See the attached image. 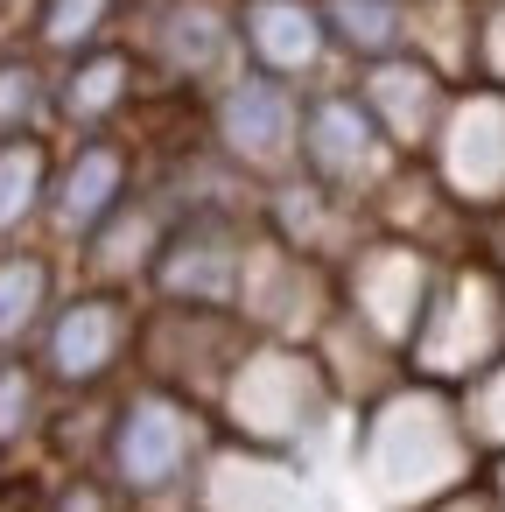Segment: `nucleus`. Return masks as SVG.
<instances>
[{
  "label": "nucleus",
  "instance_id": "nucleus-1",
  "mask_svg": "<svg viewBox=\"0 0 505 512\" xmlns=\"http://www.w3.org/2000/svg\"><path fill=\"white\" fill-rule=\"evenodd\" d=\"M302 148H309V162H316L323 176L358 183V176L379 162V120H372L365 106H351V99H323V106L309 113V127H302Z\"/></svg>",
  "mask_w": 505,
  "mask_h": 512
},
{
  "label": "nucleus",
  "instance_id": "nucleus-2",
  "mask_svg": "<svg viewBox=\"0 0 505 512\" xmlns=\"http://www.w3.org/2000/svg\"><path fill=\"white\" fill-rule=\"evenodd\" d=\"M225 141L246 162H281L295 148V106H288V92L274 78L232 85V99H225Z\"/></svg>",
  "mask_w": 505,
  "mask_h": 512
},
{
  "label": "nucleus",
  "instance_id": "nucleus-3",
  "mask_svg": "<svg viewBox=\"0 0 505 512\" xmlns=\"http://www.w3.org/2000/svg\"><path fill=\"white\" fill-rule=\"evenodd\" d=\"M449 183L470 197L505 190V99H470L449 127Z\"/></svg>",
  "mask_w": 505,
  "mask_h": 512
},
{
  "label": "nucleus",
  "instance_id": "nucleus-4",
  "mask_svg": "<svg viewBox=\"0 0 505 512\" xmlns=\"http://www.w3.org/2000/svg\"><path fill=\"white\" fill-rule=\"evenodd\" d=\"M246 43L260 50L267 71H309L316 50H323V15L302 8V0H253Z\"/></svg>",
  "mask_w": 505,
  "mask_h": 512
},
{
  "label": "nucleus",
  "instance_id": "nucleus-5",
  "mask_svg": "<svg viewBox=\"0 0 505 512\" xmlns=\"http://www.w3.org/2000/svg\"><path fill=\"white\" fill-rule=\"evenodd\" d=\"M113 337H120V309H113V302H78V309H64L57 330H50V365H57L64 379H92V372H106Z\"/></svg>",
  "mask_w": 505,
  "mask_h": 512
},
{
  "label": "nucleus",
  "instance_id": "nucleus-6",
  "mask_svg": "<svg viewBox=\"0 0 505 512\" xmlns=\"http://www.w3.org/2000/svg\"><path fill=\"white\" fill-rule=\"evenodd\" d=\"M372 120H386V134H400V141H421L428 134V120H435V106H442V92H435V78L428 71H414V64H379L372 71Z\"/></svg>",
  "mask_w": 505,
  "mask_h": 512
},
{
  "label": "nucleus",
  "instance_id": "nucleus-7",
  "mask_svg": "<svg viewBox=\"0 0 505 512\" xmlns=\"http://www.w3.org/2000/svg\"><path fill=\"white\" fill-rule=\"evenodd\" d=\"M183 442H190L183 414H176V407H162V400H141V407L127 414V435H120V463H127V477H141V484H162V477L176 470Z\"/></svg>",
  "mask_w": 505,
  "mask_h": 512
},
{
  "label": "nucleus",
  "instance_id": "nucleus-8",
  "mask_svg": "<svg viewBox=\"0 0 505 512\" xmlns=\"http://www.w3.org/2000/svg\"><path fill=\"white\" fill-rule=\"evenodd\" d=\"M113 197H120V155H113V148H85V155L71 162L64 190H57V225H64V232H92V225L113 211Z\"/></svg>",
  "mask_w": 505,
  "mask_h": 512
},
{
  "label": "nucleus",
  "instance_id": "nucleus-9",
  "mask_svg": "<svg viewBox=\"0 0 505 512\" xmlns=\"http://www.w3.org/2000/svg\"><path fill=\"white\" fill-rule=\"evenodd\" d=\"M323 22H330L358 57H386V50L407 36V8H400V0H330Z\"/></svg>",
  "mask_w": 505,
  "mask_h": 512
},
{
  "label": "nucleus",
  "instance_id": "nucleus-10",
  "mask_svg": "<svg viewBox=\"0 0 505 512\" xmlns=\"http://www.w3.org/2000/svg\"><path fill=\"white\" fill-rule=\"evenodd\" d=\"M36 197H43V148L8 134L0 141V239L36 211Z\"/></svg>",
  "mask_w": 505,
  "mask_h": 512
},
{
  "label": "nucleus",
  "instance_id": "nucleus-11",
  "mask_svg": "<svg viewBox=\"0 0 505 512\" xmlns=\"http://www.w3.org/2000/svg\"><path fill=\"white\" fill-rule=\"evenodd\" d=\"M414 309H421V267L407 253H379L372 260V316L386 330H407Z\"/></svg>",
  "mask_w": 505,
  "mask_h": 512
},
{
  "label": "nucleus",
  "instance_id": "nucleus-12",
  "mask_svg": "<svg viewBox=\"0 0 505 512\" xmlns=\"http://www.w3.org/2000/svg\"><path fill=\"white\" fill-rule=\"evenodd\" d=\"M43 288H50L43 260H0V344H15V337L36 323Z\"/></svg>",
  "mask_w": 505,
  "mask_h": 512
},
{
  "label": "nucleus",
  "instance_id": "nucleus-13",
  "mask_svg": "<svg viewBox=\"0 0 505 512\" xmlns=\"http://www.w3.org/2000/svg\"><path fill=\"white\" fill-rule=\"evenodd\" d=\"M169 50H176V64H183V71H204V64L225 50L218 15H211V8H197V0H190V8H176V22H169Z\"/></svg>",
  "mask_w": 505,
  "mask_h": 512
},
{
  "label": "nucleus",
  "instance_id": "nucleus-14",
  "mask_svg": "<svg viewBox=\"0 0 505 512\" xmlns=\"http://www.w3.org/2000/svg\"><path fill=\"white\" fill-rule=\"evenodd\" d=\"M120 85H127V71H120V57H92L78 78H71V120H99L113 99H120Z\"/></svg>",
  "mask_w": 505,
  "mask_h": 512
},
{
  "label": "nucleus",
  "instance_id": "nucleus-15",
  "mask_svg": "<svg viewBox=\"0 0 505 512\" xmlns=\"http://www.w3.org/2000/svg\"><path fill=\"white\" fill-rule=\"evenodd\" d=\"M36 106H43L36 71H29V64H0V141L22 134V127L36 120Z\"/></svg>",
  "mask_w": 505,
  "mask_h": 512
},
{
  "label": "nucleus",
  "instance_id": "nucleus-16",
  "mask_svg": "<svg viewBox=\"0 0 505 512\" xmlns=\"http://www.w3.org/2000/svg\"><path fill=\"white\" fill-rule=\"evenodd\" d=\"M99 22H106V0H50V8H43V43L78 50Z\"/></svg>",
  "mask_w": 505,
  "mask_h": 512
},
{
  "label": "nucleus",
  "instance_id": "nucleus-17",
  "mask_svg": "<svg viewBox=\"0 0 505 512\" xmlns=\"http://www.w3.org/2000/svg\"><path fill=\"white\" fill-rule=\"evenodd\" d=\"M29 407H36V386H29L22 365H8V372H0V435H15L29 421Z\"/></svg>",
  "mask_w": 505,
  "mask_h": 512
},
{
  "label": "nucleus",
  "instance_id": "nucleus-18",
  "mask_svg": "<svg viewBox=\"0 0 505 512\" xmlns=\"http://www.w3.org/2000/svg\"><path fill=\"white\" fill-rule=\"evenodd\" d=\"M484 57H491V71L505 78V15H491V29H484Z\"/></svg>",
  "mask_w": 505,
  "mask_h": 512
}]
</instances>
